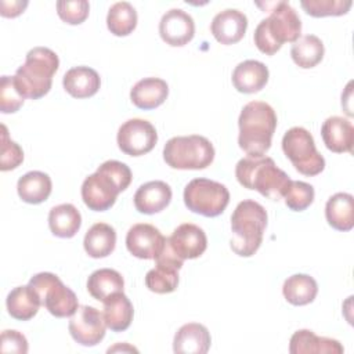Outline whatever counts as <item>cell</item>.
<instances>
[{"mask_svg": "<svg viewBox=\"0 0 354 354\" xmlns=\"http://www.w3.org/2000/svg\"><path fill=\"white\" fill-rule=\"evenodd\" d=\"M238 144L248 156H264L271 147L277 127V115L271 105L263 101L248 102L238 118Z\"/></svg>", "mask_w": 354, "mask_h": 354, "instance_id": "obj_1", "label": "cell"}, {"mask_svg": "<svg viewBox=\"0 0 354 354\" xmlns=\"http://www.w3.org/2000/svg\"><path fill=\"white\" fill-rule=\"evenodd\" d=\"M270 15L259 22L253 40L266 55H274L283 43H295L301 33V21L288 1L271 3Z\"/></svg>", "mask_w": 354, "mask_h": 354, "instance_id": "obj_2", "label": "cell"}, {"mask_svg": "<svg viewBox=\"0 0 354 354\" xmlns=\"http://www.w3.org/2000/svg\"><path fill=\"white\" fill-rule=\"evenodd\" d=\"M235 177L242 187L254 189L272 201L283 198L290 183L289 176L268 156L242 158L235 166Z\"/></svg>", "mask_w": 354, "mask_h": 354, "instance_id": "obj_3", "label": "cell"}, {"mask_svg": "<svg viewBox=\"0 0 354 354\" xmlns=\"http://www.w3.org/2000/svg\"><path fill=\"white\" fill-rule=\"evenodd\" d=\"M267 227L266 209L253 199L239 202L231 216L232 238L230 246L241 257L253 256L261 242Z\"/></svg>", "mask_w": 354, "mask_h": 354, "instance_id": "obj_4", "label": "cell"}, {"mask_svg": "<svg viewBox=\"0 0 354 354\" xmlns=\"http://www.w3.org/2000/svg\"><path fill=\"white\" fill-rule=\"evenodd\" d=\"M58 55L47 47H33L28 51L25 64L21 65L14 80L25 98L39 100L44 97L53 84V76L58 71Z\"/></svg>", "mask_w": 354, "mask_h": 354, "instance_id": "obj_5", "label": "cell"}, {"mask_svg": "<svg viewBox=\"0 0 354 354\" xmlns=\"http://www.w3.org/2000/svg\"><path fill=\"white\" fill-rule=\"evenodd\" d=\"M163 159L171 169L201 170L213 162L214 148L203 136H178L165 144Z\"/></svg>", "mask_w": 354, "mask_h": 354, "instance_id": "obj_6", "label": "cell"}, {"mask_svg": "<svg viewBox=\"0 0 354 354\" xmlns=\"http://www.w3.org/2000/svg\"><path fill=\"white\" fill-rule=\"evenodd\" d=\"M282 151L295 169L304 176H317L325 169V159L317 151L313 136L304 127H292L282 137Z\"/></svg>", "mask_w": 354, "mask_h": 354, "instance_id": "obj_7", "label": "cell"}, {"mask_svg": "<svg viewBox=\"0 0 354 354\" xmlns=\"http://www.w3.org/2000/svg\"><path fill=\"white\" fill-rule=\"evenodd\" d=\"M184 203L192 213L216 217L220 216L230 203L228 188L209 178H194L184 188Z\"/></svg>", "mask_w": 354, "mask_h": 354, "instance_id": "obj_8", "label": "cell"}, {"mask_svg": "<svg viewBox=\"0 0 354 354\" xmlns=\"http://www.w3.org/2000/svg\"><path fill=\"white\" fill-rule=\"evenodd\" d=\"M29 285L40 297L41 306L57 318L72 317L79 308L75 292L64 285L53 272H39L33 275L29 279Z\"/></svg>", "mask_w": 354, "mask_h": 354, "instance_id": "obj_9", "label": "cell"}, {"mask_svg": "<svg viewBox=\"0 0 354 354\" xmlns=\"http://www.w3.org/2000/svg\"><path fill=\"white\" fill-rule=\"evenodd\" d=\"M122 191H124L123 187L98 166L95 173L84 178L82 184V199L90 210L104 212L115 205Z\"/></svg>", "mask_w": 354, "mask_h": 354, "instance_id": "obj_10", "label": "cell"}, {"mask_svg": "<svg viewBox=\"0 0 354 354\" xmlns=\"http://www.w3.org/2000/svg\"><path fill=\"white\" fill-rule=\"evenodd\" d=\"M118 147L130 156H141L153 149L158 142V133L153 124L145 119H129L118 130Z\"/></svg>", "mask_w": 354, "mask_h": 354, "instance_id": "obj_11", "label": "cell"}, {"mask_svg": "<svg viewBox=\"0 0 354 354\" xmlns=\"http://www.w3.org/2000/svg\"><path fill=\"white\" fill-rule=\"evenodd\" d=\"M68 329L76 343L93 347L104 339L106 324L102 313L95 307L79 306L69 319Z\"/></svg>", "mask_w": 354, "mask_h": 354, "instance_id": "obj_12", "label": "cell"}, {"mask_svg": "<svg viewBox=\"0 0 354 354\" xmlns=\"http://www.w3.org/2000/svg\"><path fill=\"white\" fill-rule=\"evenodd\" d=\"M166 238L152 224L138 223L129 228L126 235V248L137 259L155 260L160 253Z\"/></svg>", "mask_w": 354, "mask_h": 354, "instance_id": "obj_13", "label": "cell"}, {"mask_svg": "<svg viewBox=\"0 0 354 354\" xmlns=\"http://www.w3.org/2000/svg\"><path fill=\"white\" fill-rule=\"evenodd\" d=\"M159 35L166 44L183 47L189 43L195 35L194 18L181 8H171L160 18Z\"/></svg>", "mask_w": 354, "mask_h": 354, "instance_id": "obj_14", "label": "cell"}, {"mask_svg": "<svg viewBox=\"0 0 354 354\" xmlns=\"http://www.w3.org/2000/svg\"><path fill=\"white\" fill-rule=\"evenodd\" d=\"M167 242L183 261L199 257L207 248L205 231L192 223L180 224L167 238Z\"/></svg>", "mask_w": 354, "mask_h": 354, "instance_id": "obj_15", "label": "cell"}, {"mask_svg": "<svg viewBox=\"0 0 354 354\" xmlns=\"http://www.w3.org/2000/svg\"><path fill=\"white\" fill-rule=\"evenodd\" d=\"M248 29L246 15L235 8H225L214 15L210 24V32L221 44L238 43Z\"/></svg>", "mask_w": 354, "mask_h": 354, "instance_id": "obj_16", "label": "cell"}, {"mask_svg": "<svg viewBox=\"0 0 354 354\" xmlns=\"http://www.w3.org/2000/svg\"><path fill=\"white\" fill-rule=\"evenodd\" d=\"M321 137L325 147L336 153L353 152L354 127L353 123L342 116L328 118L321 127Z\"/></svg>", "mask_w": 354, "mask_h": 354, "instance_id": "obj_17", "label": "cell"}, {"mask_svg": "<svg viewBox=\"0 0 354 354\" xmlns=\"http://www.w3.org/2000/svg\"><path fill=\"white\" fill-rule=\"evenodd\" d=\"M134 206L140 213L155 214L162 212L171 201V188L160 180L148 181L134 194Z\"/></svg>", "mask_w": 354, "mask_h": 354, "instance_id": "obj_18", "label": "cell"}, {"mask_svg": "<svg viewBox=\"0 0 354 354\" xmlns=\"http://www.w3.org/2000/svg\"><path fill=\"white\" fill-rule=\"evenodd\" d=\"M212 337L207 328L198 322L183 325L174 335L173 351L176 354H206Z\"/></svg>", "mask_w": 354, "mask_h": 354, "instance_id": "obj_19", "label": "cell"}, {"mask_svg": "<svg viewBox=\"0 0 354 354\" xmlns=\"http://www.w3.org/2000/svg\"><path fill=\"white\" fill-rule=\"evenodd\" d=\"M343 351L344 348L339 340L325 336H317L310 329L296 330L289 342L290 354H343Z\"/></svg>", "mask_w": 354, "mask_h": 354, "instance_id": "obj_20", "label": "cell"}, {"mask_svg": "<svg viewBox=\"0 0 354 354\" xmlns=\"http://www.w3.org/2000/svg\"><path fill=\"white\" fill-rule=\"evenodd\" d=\"M268 75V68L263 62L246 59L235 66L231 80L239 93L253 94L267 84Z\"/></svg>", "mask_w": 354, "mask_h": 354, "instance_id": "obj_21", "label": "cell"}, {"mask_svg": "<svg viewBox=\"0 0 354 354\" xmlns=\"http://www.w3.org/2000/svg\"><path fill=\"white\" fill-rule=\"evenodd\" d=\"M169 95V86L159 77H144L130 90L131 102L140 109H155L162 105Z\"/></svg>", "mask_w": 354, "mask_h": 354, "instance_id": "obj_22", "label": "cell"}, {"mask_svg": "<svg viewBox=\"0 0 354 354\" xmlns=\"http://www.w3.org/2000/svg\"><path fill=\"white\" fill-rule=\"evenodd\" d=\"M64 88L75 98L93 97L101 86V79L97 71L90 66H75L66 71L62 79Z\"/></svg>", "mask_w": 354, "mask_h": 354, "instance_id": "obj_23", "label": "cell"}, {"mask_svg": "<svg viewBox=\"0 0 354 354\" xmlns=\"http://www.w3.org/2000/svg\"><path fill=\"white\" fill-rule=\"evenodd\" d=\"M328 224L337 231H350L354 227V198L347 192L332 195L325 205Z\"/></svg>", "mask_w": 354, "mask_h": 354, "instance_id": "obj_24", "label": "cell"}, {"mask_svg": "<svg viewBox=\"0 0 354 354\" xmlns=\"http://www.w3.org/2000/svg\"><path fill=\"white\" fill-rule=\"evenodd\" d=\"M104 308H102V315L106 324V328H109L112 332H123L126 330L134 315L133 304L130 299L123 293L118 292L104 301Z\"/></svg>", "mask_w": 354, "mask_h": 354, "instance_id": "obj_25", "label": "cell"}, {"mask_svg": "<svg viewBox=\"0 0 354 354\" xmlns=\"http://www.w3.org/2000/svg\"><path fill=\"white\" fill-rule=\"evenodd\" d=\"M6 306L12 318L18 321H29L37 314L41 301L35 289L28 283L14 288L7 296Z\"/></svg>", "mask_w": 354, "mask_h": 354, "instance_id": "obj_26", "label": "cell"}, {"mask_svg": "<svg viewBox=\"0 0 354 354\" xmlns=\"http://www.w3.org/2000/svg\"><path fill=\"white\" fill-rule=\"evenodd\" d=\"M83 246L86 253L93 259L109 256L116 246V231L106 223L93 224L84 235Z\"/></svg>", "mask_w": 354, "mask_h": 354, "instance_id": "obj_27", "label": "cell"}, {"mask_svg": "<svg viewBox=\"0 0 354 354\" xmlns=\"http://www.w3.org/2000/svg\"><path fill=\"white\" fill-rule=\"evenodd\" d=\"M51 178L48 174L32 170L19 177L17 183V192L19 198L30 205H39L44 202L51 194Z\"/></svg>", "mask_w": 354, "mask_h": 354, "instance_id": "obj_28", "label": "cell"}, {"mask_svg": "<svg viewBox=\"0 0 354 354\" xmlns=\"http://www.w3.org/2000/svg\"><path fill=\"white\" fill-rule=\"evenodd\" d=\"M82 216L72 203L54 206L48 213L50 231L58 238H72L80 230Z\"/></svg>", "mask_w": 354, "mask_h": 354, "instance_id": "obj_29", "label": "cell"}, {"mask_svg": "<svg viewBox=\"0 0 354 354\" xmlns=\"http://www.w3.org/2000/svg\"><path fill=\"white\" fill-rule=\"evenodd\" d=\"M124 281L123 277L112 268H100L91 272L87 279L88 293L100 301H104L109 296L123 292Z\"/></svg>", "mask_w": 354, "mask_h": 354, "instance_id": "obj_30", "label": "cell"}, {"mask_svg": "<svg viewBox=\"0 0 354 354\" xmlns=\"http://www.w3.org/2000/svg\"><path fill=\"white\" fill-rule=\"evenodd\" d=\"M282 293L288 303L293 306H306L315 299L318 285L315 279L307 274H295L285 279Z\"/></svg>", "mask_w": 354, "mask_h": 354, "instance_id": "obj_31", "label": "cell"}, {"mask_svg": "<svg viewBox=\"0 0 354 354\" xmlns=\"http://www.w3.org/2000/svg\"><path fill=\"white\" fill-rule=\"evenodd\" d=\"M324 43L315 35H304L299 37L290 48V57L293 62L303 68L310 69L317 66L324 58Z\"/></svg>", "mask_w": 354, "mask_h": 354, "instance_id": "obj_32", "label": "cell"}, {"mask_svg": "<svg viewBox=\"0 0 354 354\" xmlns=\"http://www.w3.org/2000/svg\"><path fill=\"white\" fill-rule=\"evenodd\" d=\"M106 26L115 36H127L137 26V11L129 1L112 4L106 15Z\"/></svg>", "mask_w": 354, "mask_h": 354, "instance_id": "obj_33", "label": "cell"}, {"mask_svg": "<svg viewBox=\"0 0 354 354\" xmlns=\"http://www.w3.org/2000/svg\"><path fill=\"white\" fill-rule=\"evenodd\" d=\"M177 285H178V270L171 267L156 264V267L149 270L145 275V286L151 292H155L159 295L174 292Z\"/></svg>", "mask_w": 354, "mask_h": 354, "instance_id": "obj_34", "label": "cell"}, {"mask_svg": "<svg viewBox=\"0 0 354 354\" xmlns=\"http://www.w3.org/2000/svg\"><path fill=\"white\" fill-rule=\"evenodd\" d=\"M301 8L311 17H339L348 12L351 0H301Z\"/></svg>", "mask_w": 354, "mask_h": 354, "instance_id": "obj_35", "label": "cell"}, {"mask_svg": "<svg viewBox=\"0 0 354 354\" xmlns=\"http://www.w3.org/2000/svg\"><path fill=\"white\" fill-rule=\"evenodd\" d=\"M314 187L304 181H295L290 180L283 199L285 205L293 212H303L306 210L314 201Z\"/></svg>", "mask_w": 354, "mask_h": 354, "instance_id": "obj_36", "label": "cell"}, {"mask_svg": "<svg viewBox=\"0 0 354 354\" xmlns=\"http://www.w3.org/2000/svg\"><path fill=\"white\" fill-rule=\"evenodd\" d=\"M25 97L19 93L14 76H1L0 80V111L14 113L24 105Z\"/></svg>", "mask_w": 354, "mask_h": 354, "instance_id": "obj_37", "label": "cell"}, {"mask_svg": "<svg viewBox=\"0 0 354 354\" xmlns=\"http://www.w3.org/2000/svg\"><path fill=\"white\" fill-rule=\"evenodd\" d=\"M24 160L22 148L8 137L7 127L1 124V151H0V170L8 171L18 167Z\"/></svg>", "mask_w": 354, "mask_h": 354, "instance_id": "obj_38", "label": "cell"}, {"mask_svg": "<svg viewBox=\"0 0 354 354\" xmlns=\"http://www.w3.org/2000/svg\"><path fill=\"white\" fill-rule=\"evenodd\" d=\"M90 4L87 0H59L57 1V14L58 17L69 24L79 25L86 21L88 17Z\"/></svg>", "mask_w": 354, "mask_h": 354, "instance_id": "obj_39", "label": "cell"}, {"mask_svg": "<svg viewBox=\"0 0 354 354\" xmlns=\"http://www.w3.org/2000/svg\"><path fill=\"white\" fill-rule=\"evenodd\" d=\"M0 351L1 353H28V340L26 337L14 329H6L0 336Z\"/></svg>", "mask_w": 354, "mask_h": 354, "instance_id": "obj_40", "label": "cell"}, {"mask_svg": "<svg viewBox=\"0 0 354 354\" xmlns=\"http://www.w3.org/2000/svg\"><path fill=\"white\" fill-rule=\"evenodd\" d=\"M26 6H28V1H19V0L6 1V0H3L0 3V14H1V17H6V18H14V17H18L21 12H24Z\"/></svg>", "mask_w": 354, "mask_h": 354, "instance_id": "obj_41", "label": "cell"}, {"mask_svg": "<svg viewBox=\"0 0 354 354\" xmlns=\"http://www.w3.org/2000/svg\"><path fill=\"white\" fill-rule=\"evenodd\" d=\"M119 350H129V351H136L137 353V348H134V347H131V346H127L126 343L122 346V344H116V346H113V347H111V348H108V353H113V351H119Z\"/></svg>", "mask_w": 354, "mask_h": 354, "instance_id": "obj_42", "label": "cell"}]
</instances>
